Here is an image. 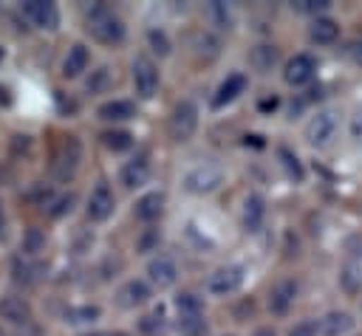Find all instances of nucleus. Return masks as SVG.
<instances>
[{
  "label": "nucleus",
  "instance_id": "obj_18",
  "mask_svg": "<svg viewBox=\"0 0 362 336\" xmlns=\"http://www.w3.org/2000/svg\"><path fill=\"white\" fill-rule=\"evenodd\" d=\"M88 65H90V48L85 42H74L68 48V54L62 56V76L65 79H76V76H82L88 71Z\"/></svg>",
  "mask_w": 362,
  "mask_h": 336
},
{
  "label": "nucleus",
  "instance_id": "obj_23",
  "mask_svg": "<svg viewBox=\"0 0 362 336\" xmlns=\"http://www.w3.org/2000/svg\"><path fill=\"white\" fill-rule=\"evenodd\" d=\"M354 328V316L348 311H328L320 319V336H345Z\"/></svg>",
  "mask_w": 362,
  "mask_h": 336
},
{
  "label": "nucleus",
  "instance_id": "obj_14",
  "mask_svg": "<svg viewBox=\"0 0 362 336\" xmlns=\"http://www.w3.org/2000/svg\"><path fill=\"white\" fill-rule=\"evenodd\" d=\"M246 85H249V76L246 73H240V71H232V73H226V79L215 88V96H212V110H221V107H226V104H232L243 90H246Z\"/></svg>",
  "mask_w": 362,
  "mask_h": 336
},
{
  "label": "nucleus",
  "instance_id": "obj_32",
  "mask_svg": "<svg viewBox=\"0 0 362 336\" xmlns=\"http://www.w3.org/2000/svg\"><path fill=\"white\" fill-rule=\"evenodd\" d=\"M218 51H221V40H218L215 34L201 31V34L195 37V54H198V56H204V59H215Z\"/></svg>",
  "mask_w": 362,
  "mask_h": 336
},
{
  "label": "nucleus",
  "instance_id": "obj_45",
  "mask_svg": "<svg viewBox=\"0 0 362 336\" xmlns=\"http://www.w3.org/2000/svg\"><path fill=\"white\" fill-rule=\"evenodd\" d=\"M3 226H6V215H3V203H0V232H3Z\"/></svg>",
  "mask_w": 362,
  "mask_h": 336
},
{
  "label": "nucleus",
  "instance_id": "obj_22",
  "mask_svg": "<svg viewBox=\"0 0 362 336\" xmlns=\"http://www.w3.org/2000/svg\"><path fill=\"white\" fill-rule=\"evenodd\" d=\"M11 277L14 282H23V285H37L40 277H42V265L34 260V257H14L11 260Z\"/></svg>",
  "mask_w": 362,
  "mask_h": 336
},
{
  "label": "nucleus",
  "instance_id": "obj_10",
  "mask_svg": "<svg viewBox=\"0 0 362 336\" xmlns=\"http://www.w3.org/2000/svg\"><path fill=\"white\" fill-rule=\"evenodd\" d=\"M297 294H300L297 280H291V277L277 280V282L269 288V296H266V308H269V313H272V316H286V313L294 308Z\"/></svg>",
  "mask_w": 362,
  "mask_h": 336
},
{
  "label": "nucleus",
  "instance_id": "obj_6",
  "mask_svg": "<svg viewBox=\"0 0 362 336\" xmlns=\"http://www.w3.org/2000/svg\"><path fill=\"white\" fill-rule=\"evenodd\" d=\"M243 277H246V268H243V265H238V263L218 265V268L206 277V291H209L212 296L235 294V291L243 285Z\"/></svg>",
  "mask_w": 362,
  "mask_h": 336
},
{
  "label": "nucleus",
  "instance_id": "obj_31",
  "mask_svg": "<svg viewBox=\"0 0 362 336\" xmlns=\"http://www.w3.org/2000/svg\"><path fill=\"white\" fill-rule=\"evenodd\" d=\"M99 308L96 305H74V308H68L65 313H62V319L68 322V325H85V322H93V319H99Z\"/></svg>",
  "mask_w": 362,
  "mask_h": 336
},
{
  "label": "nucleus",
  "instance_id": "obj_13",
  "mask_svg": "<svg viewBox=\"0 0 362 336\" xmlns=\"http://www.w3.org/2000/svg\"><path fill=\"white\" fill-rule=\"evenodd\" d=\"M0 319L14 328H23L34 319V311H31L28 299H23L20 294H6V296H0Z\"/></svg>",
  "mask_w": 362,
  "mask_h": 336
},
{
  "label": "nucleus",
  "instance_id": "obj_19",
  "mask_svg": "<svg viewBox=\"0 0 362 336\" xmlns=\"http://www.w3.org/2000/svg\"><path fill=\"white\" fill-rule=\"evenodd\" d=\"M133 116H136V102H130V99H107L96 107L99 121H113L116 124V121H127Z\"/></svg>",
  "mask_w": 362,
  "mask_h": 336
},
{
  "label": "nucleus",
  "instance_id": "obj_29",
  "mask_svg": "<svg viewBox=\"0 0 362 336\" xmlns=\"http://www.w3.org/2000/svg\"><path fill=\"white\" fill-rule=\"evenodd\" d=\"M277 158H280V164H283V169H286V175H288V181H294V184H300L303 178H305V169H303V164H300V158L288 150V147H280L277 150Z\"/></svg>",
  "mask_w": 362,
  "mask_h": 336
},
{
  "label": "nucleus",
  "instance_id": "obj_3",
  "mask_svg": "<svg viewBox=\"0 0 362 336\" xmlns=\"http://www.w3.org/2000/svg\"><path fill=\"white\" fill-rule=\"evenodd\" d=\"M198 130V104L192 99H181L173 104L170 116H167V133L173 141H189L192 133Z\"/></svg>",
  "mask_w": 362,
  "mask_h": 336
},
{
  "label": "nucleus",
  "instance_id": "obj_8",
  "mask_svg": "<svg viewBox=\"0 0 362 336\" xmlns=\"http://www.w3.org/2000/svg\"><path fill=\"white\" fill-rule=\"evenodd\" d=\"M113 212H116V195H113V189H110L105 181H99V184L88 192L85 215H88L90 223H105Z\"/></svg>",
  "mask_w": 362,
  "mask_h": 336
},
{
  "label": "nucleus",
  "instance_id": "obj_47",
  "mask_svg": "<svg viewBox=\"0 0 362 336\" xmlns=\"http://www.w3.org/2000/svg\"><path fill=\"white\" fill-rule=\"evenodd\" d=\"M229 336H232V333H229Z\"/></svg>",
  "mask_w": 362,
  "mask_h": 336
},
{
  "label": "nucleus",
  "instance_id": "obj_39",
  "mask_svg": "<svg viewBox=\"0 0 362 336\" xmlns=\"http://www.w3.org/2000/svg\"><path fill=\"white\" fill-rule=\"evenodd\" d=\"M288 336H320V319H303V322H297L288 330Z\"/></svg>",
  "mask_w": 362,
  "mask_h": 336
},
{
  "label": "nucleus",
  "instance_id": "obj_34",
  "mask_svg": "<svg viewBox=\"0 0 362 336\" xmlns=\"http://www.w3.org/2000/svg\"><path fill=\"white\" fill-rule=\"evenodd\" d=\"M20 246H23V254H25V257H37V254L45 248V234H42L40 229H25Z\"/></svg>",
  "mask_w": 362,
  "mask_h": 336
},
{
  "label": "nucleus",
  "instance_id": "obj_42",
  "mask_svg": "<svg viewBox=\"0 0 362 336\" xmlns=\"http://www.w3.org/2000/svg\"><path fill=\"white\" fill-rule=\"evenodd\" d=\"M274 107H277V99H274V96H272V99H263V102H260V110H274Z\"/></svg>",
  "mask_w": 362,
  "mask_h": 336
},
{
  "label": "nucleus",
  "instance_id": "obj_26",
  "mask_svg": "<svg viewBox=\"0 0 362 336\" xmlns=\"http://www.w3.org/2000/svg\"><path fill=\"white\" fill-rule=\"evenodd\" d=\"M99 141H102L105 150H110V152H127V150L133 147V133L113 127V130H105V133L99 136Z\"/></svg>",
  "mask_w": 362,
  "mask_h": 336
},
{
  "label": "nucleus",
  "instance_id": "obj_12",
  "mask_svg": "<svg viewBox=\"0 0 362 336\" xmlns=\"http://www.w3.org/2000/svg\"><path fill=\"white\" fill-rule=\"evenodd\" d=\"M147 282H150V288H158V291L173 288L178 282V265H175V260L167 257V254L153 257L147 263Z\"/></svg>",
  "mask_w": 362,
  "mask_h": 336
},
{
  "label": "nucleus",
  "instance_id": "obj_9",
  "mask_svg": "<svg viewBox=\"0 0 362 336\" xmlns=\"http://www.w3.org/2000/svg\"><path fill=\"white\" fill-rule=\"evenodd\" d=\"M130 71H133L130 76H133V88H136V93H139L141 99H153V96L158 93V82H161V76H158V65H156L150 56H136Z\"/></svg>",
  "mask_w": 362,
  "mask_h": 336
},
{
  "label": "nucleus",
  "instance_id": "obj_28",
  "mask_svg": "<svg viewBox=\"0 0 362 336\" xmlns=\"http://www.w3.org/2000/svg\"><path fill=\"white\" fill-rule=\"evenodd\" d=\"M175 330H178V336H206L209 325H206L204 313L201 316H178L175 319Z\"/></svg>",
  "mask_w": 362,
  "mask_h": 336
},
{
  "label": "nucleus",
  "instance_id": "obj_5",
  "mask_svg": "<svg viewBox=\"0 0 362 336\" xmlns=\"http://www.w3.org/2000/svg\"><path fill=\"white\" fill-rule=\"evenodd\" d=\"M223 184V169L212 161H204L198 167H192L187 175H184V189L192 192V195H206V192H215L218 186Z\"/></svg>",
  "mask_w": 362,
  "mask_h": 336
},
{
  "label": "nucleus",
  "instance_id": "obj_37",
  "mask_svg": "<svg viewBox=\"0 0 362 336\" xmlns=\"http://www.w3.org/2000/svg\"><path fill=\"white\" fill-rule=\"evenodd\" d=\"M74 209V195L68 192V195H57V198H51V203H48V215L51 217H62V215H68Z\"/></svg>",
  "mask_w": 362,
  "mask_h": 336
},
{
  "label": "nucleus",
  "instance_id": "obj_1",
  "mask_svg": "<svg viewBox=\"0 0 362 336\" xmlns=\"http://www.w3.org/2000/svg\"><path fill=\"white\" fill-rule=\"evenodd\" d=\"M85 28L88 34L102 42V45H122L124 37H127V25L124 20L105 3H96L88 8V17H85Z\"/></svg>",
  "mask_w": 362,
  "mask_h": 336
},
{
  "label": "nucleus",
  "instance_id": "obj_36",
  "mask_svg": "<svg viewBox=\"0 0 362 336\" xmlns=\"http://www.w3.org/2000/svg\"><path fill=\"white\" fill-rule=\"evenodd\" d=\"M139 330H141L144 336H158V333H164V319H161V313H147V316H141V319H139Z\"/></svg>",
  "mask_w": 362,
  "mask_h": 336
},
{
  "label": "nucleus",
  "instance_id": "obj_21",
  "mask_svg": "<svg viewBox=\"0 0 362 336\" xmlns=\"http://www.w3.org/2000/svg\"><path fill=\"white\" fill-rule=\"evenodd\" d=\"M339 37V23L331 17H314L308 25V40L314 45H331Z\"/></svg>",
  "mask_w": 362,
  "mask_h": 336
},
{
  "label": "nucleus",
  "instance_id": "obj_4",
  "mask_svg": "<svg viewBox=\"0 0 362 336\" xmlns=\"http://www.w3.org/2000/svg\"><path fill=\"white\" fill-rule=\"evenodd\" d=\"M337 130H339V113L331 110V107H322V110H317L305 121V130L303 133H305V141L311 147H328L334 141Z\"/></svg>",
  "mask_w": 362,
  "mask_h": 336
},
{
  "label": "nucleus",
  "instance_id": "obj_46",
  "mask_svg": "<svg viewBox=\"0 0 362 336\" xmlns=\"http://www.w3.org/2000/svg\"><path fill=\"white\" fill-rule=\"evenodd\" d=\"M0 336H3V330H0Z\"/></svg>",
  "mask_w": 362,
  "mask_h": 336
},
{
  "label": "nucleus",
  "instance_id": "obj_24",
  "mask_svg": "<svg viewBox=\"0 0 362 336\" xmlns=\"http://www.w3.org/2000/svg\"><path fill=\"white\" fill-rule=\"evenodd\" d=\"M277 48L274 45H269V42H263V45H255L252 51H249V65L257 71V73H269L274 65H277Z\"/></svg>",
  "mask_w": 362,
  "mask_h": 336
},
{
  "label": "nucleus",
  "instance_id": "obj_7",
  "mask_svg": "<svg viewBox=\"0 0 362 336\" xmlns=\"http://www.w3.org/2000/svg\"><path fill=\"white\" fill-rule=\"evenodd\" d=\"M20 14L42 31H57L59 28V8L51 0H23L20 3Z\"/></svg>",
  "mask_w": 362,
  "mask_h": 336
},
{
  "label": "nucleus",
  "instance_id": "obj_30",
  "mask_svg": "<svg viewBox=\"0 0 362 336\" xmlns=\"http://www.w3.org/2000/svg\"><path fill=\"white\" fill-rule=\"evenodd\" d=\"M206 14H209V20H212V25L215 28H232V8L226 6V3H221V0H212V3H206Z\"/></svg>",
  "mask_w": 362,
  "mask_h": 336
},
{
  "label": "nucleus",
  "instance_id": "obj_16",
  "mask_svg": "<svg viewBox=\"0 0 362 336\" xmlns=\"http://www.w3.org/2000/svg\"><path fill=\"white\" fill-rule=\"evenodd\" d=\"M150 296H153V288H150V282L147 280H127L122 288H119V294H116V302L122 305V308H141V305H147L150 302Z\"/></svg>",
  "mask_w": 362,
  "mask_h": 336
},
{
  "label": "nucleus",
  "instance_id": "obj_20",
  "mask_svg": "<svg viewBox=\"0 0 362 336\" xmlns=\"http://www.w3.org/2000/svg\"><path fill=\"white\" fill-rule=\"evenodd\" d=\"M164 212V192H144L136 206H133V217L141 220V223H153L158 220Z\"/></svg>",
  "mask_w": 362,
  "mask_h": 336
},
{
  "label": "nucleus",
  "instance_id": "obj_44",
  "mask_svg": "<svg viewBox=\"0 0 362 336\" xmlns=\"http://www.w3.org/2000/svg\"><path fill=\"white\" fill-rule=\"evenodd\" d=\"M82 336H116V333H105V330H93V333H82Z\"/></svg>",
  "mask_w": 362,
  "mask_h": 336
},
{
  "label": "nucleus",
  "instance_id": "obj_41",
  "mask_svg": "<svg viewBox=\"0 0 362 336\" xmlns=\"http://www.w3.org/2000/svg\"><path fill=\"white\" fill-rule=\"evenodd\" d=\"M345 54H348V59H351L354 65H359V68H362V40H354V42H348Z\"/></svg>",
  "mask_w": 362,
  "mask_h": 336
},
{
  "label": "nucleus",
  "instance_id": "obj_38",
  "mask_svg": "<svg viewBox=\"0 0 362 336\" xmlns=\"http://www.w3.org/2000/svg\"><path fill=\"white\" fill-rule=\"evenodd\" d=\"M328 0H300L294 8L303 11V14H314V17H322V11H328Z\"/></svg>",
  "mask_w": 362,
  "mask_h": 336
},
{
  "label": "nucleus",
  "instance_id": "obj_35",
  "mask_svg": "<svg viewBox=\"0 0 362 336\" xmlns=\"http://www.w3.org/2000/svg\"><path fill=\"white\" fill-rule=\"evenodd\" d=\"M158 243H161V232H158V229H153V226H147V229L141 232V237L136 240V251H139V254L158 251Z\"/></svg>",
  "mask_w": 362,
  "mask_h": 336
},
{
  "label": "nucleus",
  "instance_id": "obj_25",
  "mask_svg": "<svg viewBox=\"0 0 362 336\" xmlns=\"http://www.w3.org/2000/svg\"><path fill=\"white\" fill-rule=\"evenodd\" d=\"M113 82H116L113 68H110V65H99V68L90 71V76H88V82H85V90H88V93H107V90L113 88Z\"/></svg>",
  "mask_w": 362,
  "mask_h": 336
},
{
  "label": "nucleus",
  "instance_id": "obj_33",
  "mask_svg": "<svg viewBox=\"0 0 362 336\" xmlns=\"http://www.w3.org/2000/svg\"><path fill=\"white\" fill-rule=\"evenodd\" d=\"M147 45H150L153 54H158V56H167V54L173 51L170 34H167L164 28H150V31H147Z\"/></svg>",
  "mask_w": 362,
  "mask_h": 336
},
{
  "label": "nucleus",
  "instance_id": "obj_27",
  "mask_svg": "<svg viewBox=\"0 0 362 336\" xmlns=\"http://www.w3.org/2000/svg\"><path fill=\"white\" fill-rule=\"evenodd\" d=\"M173 308H175L178 316H201L204 313V299L192 291H181V294H175Z\"/></svg>",
  "mask_w": 362,
  "mask_h": 336
},
{
  "label": "nucleus",
  "instance_id": "obj_17",
  "mask_svg": "<svg viewBox=\"0 0 362 336\" xmlns=\"http://www.w3.org/2000/svg\"><path fill=\"white\" fill-rule=\"evenodd\" d=\"M263 217H266V198L260 192H249L243 198V206H240V223L246 232H257L263 226Z\"/></svg>",
  "mask_w": 362,
  "mask_h": 336
},
{
  "label": "nucleus",
  "instance_id": "obj_11",
  "mask_svg": "<svg viewBox=\"0 0 362 336\" xmlns=\"http://www.w3.org/2000/svg\"><path fill=\"white\" fill-rule=\"evenodd\" d=\"M314 76H317V59H314L311 54H294V56L283 65V79H286V85H291V88L308 85Z\"/></svg>",
  "mask_w": 362,
  "mask_h": 336
},
{
  "label": "nucleus",
  "instance_id": "obj_40",
  "mask_svg": "<svg viewBox=\"0 0 362 336\" xmlns=\"http://www.w3.org/2000/svg\"><path fill=\"white\" fill-rule=\"evenodd\" d=\"M348 130H351V138H354L356 144H362V104H356V107H354Z\"/></svg>",
  "mask_w": 362,
  "mask_h": 336
},
{
  "label": "nucleus",
  "instance_id": "obj_15",
  "mask_svg": "<svg viewBox=\"0 0 362 336\" xmlns=\"http://www.w3.org/2000/svg\"><path fill=\"white\" fill-rule=\"evenodd\" d=\"M150 172H153L150 169V158L144 152H139L136 158L124 161V167L119 169V181H122L124 189H136V186H141V184L150 181Z\"/></svg>",
  "mask_w": 362,
  "mask_h": 336
},
{
  "label": "nucleus",
  "instance_id": "obj_43",
  "mask_svg": "<svg viewBox=\"0 0 362 336\" xmlns=\"http://www.w3.org/2000/svg\"><path fill=\"white\" fill-rule=\"evenodd\" d=\"M252 336H277V333H274V328H257Z\"/></svg>",
  "mask_w": 362,
  "mask_h": 336
},
{
  "label": "nucleus",
  "instance_id": "obj_2",
  "mask_svg": "<svg viewBox=\"0 0 362 336\" xmlns=\"http://www.w3.org/2000/svg\"><path fill=\"white\" fill-rule=\"evenodd\" d=\"M82 164V141L76 136H59L51 152V175L57 181H71Z\"/></svg>",
  "mask_w": 362,
  "mask_h": 336
}]
</instances>
